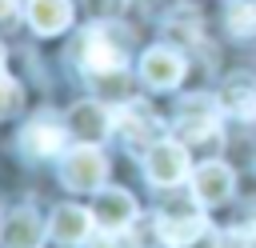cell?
Masks as SVG:
<instances>
[{
    "label": "cell",
    "mask_w": 256,
    "mask_h": 248,
    "mask_svg": "<svg viewBox=\"0 0 256 248\" xmlns=\"http://www.w3.org/2000/svg\"><path fill=\"white\" fill-rule=\"evenodd\" d=\"M80 64H84V72L96 76V80L124 72V48H120V40L112 36V28L92 24V28L84 32V40H80Z\"/></svg>",
    "instance_id": "obj_1"
},
{
    "label": "cell",
    "mask_w": 256,
    "mask_h": 248,
    "mask_svg": "<svg viewBox=\"0 0 256 248\" xmlns=\"http://www.w3.org/2000/svg\"><path fill=\"white\" fill-rule=\"evenodd\" d=\"M220 116H224L220 96H204V92H196V96H184V100L176 104L172 124H176V132H180L184 140H208V136H216Z\"/></svg>",
    "instance_id": "obj_2"
},
{
    "label": "cell",
    "mask_w": 256,
    "mask_h": 248,
    "mask_svg": "<svg viewBox=\"0 0 256 248\" xmlns=\"http://www.w3.org/2000/svg\"><path fill=\"white\" fill-rule=\"evenodd\" d=\"M144 172L156 188H176L180 180H188V152L176 140H156L152 148H144Z\"/></svg>",
    "instance_id": "obj_3"
},
{
    "label": "cell",
    "mask_w": 256,
    "mask_h": 248,
    "mask_svg": "<svg viewBox=\"0 0 256 248\" xmlns=\"http://www.w3.org/2000/svg\"><path fill=\"white\" fill-rule=\"evenodd\" d=\"M60 176H64V184H68V188H76V192H96V188H100V180L108 176V160L100 156V148L80 144V148H72V152L64 156Z\"/></svg>",
    "instance_id": "obj_4"
},
{
    "label": "cell",
    "mask_w": 256,
    "mask_h": 248,
    "mask_svg": "<svg viewBox=\"0 0 256 248\" xmlns=\"http://www.w3.org/2000/svg\"><path fill=\"white\" fill-rule=\"evenodd\" d=\"M64 124H68V132H72L80 144H100V140L116 128V116H112L100 100H80V104L68 108Z\"/></svg>",
    "instance_id": "obj_5"
},
{
    "label": "cell",
    "mask_w": 256,
    "mask_h": 248,
    "mask_svg": "<svg viewBox=\"0 0 256 248\" xmlns=\"http://www.w3.org/2000/svg\"><path fill=\"white\" fill-rule=\"evenodd\" d=\"M92 220L100 224V228H108V232H116V228H128L132 220H136V200H132V192L128 188H96L92 192Z\"/></svg>",
    "instance_id": "obj_6"
},
{
    "label": "cell",
    "mask_w": 256,
    "mask_h": 248,
    "mask_svg": "<svg viewBox=\"0 0 256 248\" xmlns=\"http://www.w3.org/2000/svg\"><path fill=\"white\" fill-rule=\"evenodd\" d=\"M140 76H144V84H148V88L168 92V88H176V84L184 80V56H180L176 48L156 44V48H148V52H144V60H140Z\"/></svg>",
    "instance_id": "obj_7"
},
{
    "label": "cell",
    "mask_w": 256,
    "mask_h": 248,
    "mask_svg": "<svg viewBox=\"0 0 256 248\" xmlns=\"http://www.w3.org/2000/svg\"><path fill=\"white\" fill-rule=\"evenodd\" d=\"M116 124H120V132H124L132 144H140V148H152V144L160 140V116H156L144 100H128V104L116 112Z\"/></svg>",
    "instance_id": "obj_8"
},
{
    "label": "cell",
    "mask_w": 256,
    "mask_h": 248,
    "mask_svg": "<svg viewBox=\"0 0 256 248\" xmlns=\"http://www.w3.org/2000/svg\"><path fill=\"white\" fill-rule=\"evenodd\" d=\"M192 196L200 204H224L232 196V168L220 160H208L200 168H192Z\"/></svg>",
    "instance_id": "obj_9"
},
{
    "label": "cell",
    "mask_w": 256,
    "mask_h": 248,
    "mask_svg": "<svg viewBox=\"0 0 256 248\" xmlns=\"http://www.w3.org/2000/svg\"><path fill=\"white\" fill-rule=\"evenodd\" d=\"M92 208H80V204H60L56 212H52V224H48V232H52V240L56 244H84L88 236H92Z\"/></svg>",
    "instance_id": "obj_10"
},
{
    "label": "cell",
    "mask_w": 256,
    "mask_h": 248,
    "mask_svg": "<svg viewBox=\"0 0 256 248\" xmlns=\"http://www.w3.org/2000/svg\"><path fill=\"white\" fill-rule=\"evenodd\" d=\"M220 104H224V112H232V116H240V120H256V76H252V72H232V76H224Z\"/></svg>",
    "instance_id": "obj_11"
},
{
    "label": "cell",
    "mask_w": 256,
    "mask_h": 248,
    "mask_svg": "<svg viewBox=\"0 0 256 248\" xmlns=\"http://www.w3.org/2000/svg\"><path fill=\"white\" fill-rule=\"evenodd\" d=\"M156 232L164 236L168 248H188L200 232H208V220L200 212H168L156 220Z\"/></svg>",
    "instance_id": "obj_12"
},
{
    "label": "cell",
    "mask_w": 256,
    "mask_h": 248,
    "mask_svg": "<svg viewBox=\"0 0 256 248\" xmlns=\"http://www.w3.org/2000/svg\"><path fill=\"white\" fill-rule=\"evenodd\" d=\"M64 132H68V124L32 120V124H24V132H20V148L32 152V156H52V152L64 148Z\"/></svg>",
    "instance_id": "obj_13"
},
{
    "label": "cell",
    "mask_w": 256,
    "mask_h": 248,
    "mask_svg": "<svg viewBox=\"0 0 256 248\" xmlns=\"http://www.w3.org/2000/svg\"><path fill=\"white\" fill-rule=\"evenodd\" d=\"M28 24L40 32V36H56L72 24V4L68 0H28Z\"/></svg>",
    "instance_id": "obj_14"
},
{
    "label": "cell",
    "mask_w": 256,
    "mask_h": 248,
    "mask_svg": "<svg viewBox=\"0 0 256 248\" xmlns=\"http://www.w3.org/2000/svg\"><path fill=\"white\" fill-rule=\"evenodd\" d=\"M40 236H44V224H40L36 212H28V208L12 212V216L4 220V232H0L4 248H40Z\"/></svg>",
    "instance_id": "obj_15"
},
{
    "label": "cell",
    "mask_w": 256,
    "mask_h": 248,
    "mask_svg": "<svg viewBox=\"0 0 256 248\" xmlns=\"http://www.w3.org/2000/svg\"><path fill=\"white\" fill-rule=\"evenodd\" d=\"M224 24L236 40H256V0H228Z\"/></svg>",
    "instance_id": "obj_16"
},
{
    "label": "cell",
    "mask_w": 256,
    "mask_h": 248,
    "mask_svg": "<svg viewBox=\"0 0 256 248\" xmlns=\"http://www.w3.org/2000/svg\"><path fill=\"white\" fill-rule=\"evenodd\" d=\"M20 104H24L20 84H16L12 76H4V72H0V120H4V116H16V112H20Z\"/></svg>",
    "instance_id": "obj_17"
},
{
    "label": "cell",
    "mask_w": 256,
    "mask_h": 248,
    "mask_svg": "<svg viewBox=\"0 0 256 248\" xmlns=\"http://www.w3.org/2000/svg\"><path fill=\"white\" fill-rule=\"evenodd\" d=\"M88 248H144V244H140L128 228H116V232H108V228H104V236H96Z\"/></svg>",
    "instance_id": "obj_18"
},
{
    "label": "cell",
    "mask_w": 256,
    "mask_h": 248,
    "mask_svg": "<svg viewBox=\"0 0 256 248\" xmlns=\"http://www.w3.org/2000/svg\"><path fill=\"white\" fill-rule=\"evenodd\" d=\"M84 4H88V12H92L96 20H116L128 0H84Z\"/></svg>",
    "instance_id": "obj_19"
},
{
    "label": "cell",
    "mask_w": 256,
    "mask_h": 248,
    "mask_svg": "<svg viewBox=\"0 0 256 248\" xmlns=\"http://www.w3.org/2000/svg\"><path fill=\"white\" fill-rule=\"evenodd\" d=\"M216 248H252V236L248 232H224Z\"/></svg>",
    "instance_id": "obj_20"
},
{
    "label": "cell",
    "mask_w": 256,
    "mask_h": 248,
    "mask_svg": "<svg viewBox=\"0 0 256 248\" xmlns=\"http://www.w3.org/2000/svg\"><path fill=\"white\" fill-rule=\"evenodd\" d=\"M216 244H220V232H212V228H208V232H200L188 248H216Z\"/></svg>",
    "instance_id": "obj_21"
},
{
    "label": "cell",
    "mask_w": 256,
    "mask_h": 248,
    "mask_svg": "<svg viewBox=\"0 0 256 248\" xmlns=\"http://www.w3.org/2000/svg\"><path fill=\"white\" fill-rule=\"evenodd\" d=\"M12 12H16V0H0V20H12Z\"/></svg>",
    "instance_id": "obj_22"
},
{
    "label": "cell",
    "mask_w": 256,
    "mask_h": 248,
    "mask_svg": "<svg viewBox=\"0 0 256 248\" xmlns=\"http://www.w3.org/2000/svg\"><path fill=\"white\" fill-rule=\"evenodd\" d=\"M248 236H252V244H256V216H252V224H248Z\"/></svg>",
    "instance_id": "obj_23"
},
{
    "label": "cell",
    "mask_w": 256,
    "mask_h": 248,
    "mask_svg": "<svg viewBox=\"0 0 256 248\" xmlns=\"http://www.w3.org/2000/svg\"><path fill=\"white\" fill-rule=\"evenodd\" d=\"M0 72H4V48H0Z\"/></svg>",
    "instance_id": "obj_24"
}]
</instances>
